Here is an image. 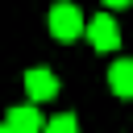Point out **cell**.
<instances>
[{
	"instance_id": "cell-2",
	"label": "cell",
	"mask_w": 133,
	"mask_h": 133,
	"mask_svg": "<svg viewBox=\"0 0 133 133\" xmlns=\"http://www.w3.org/2000/svg\"><path fill=\"white\" fill-rule=\"evenodd\" d=\"M87 37H91L96 50H116V46H121V29H116V21H112L108 12H100V17L87 21Z\"/></svg>"
},
{
	"instance_id": "cell-1",
	"label": "cell",
	"mask_w": 133,
	"mask_h": 133,
	"mask_svg": "<svg viewBox=\"0 0 133 133\" xmlns=\"http://www.w3.org/2000/svg\"><path fill=\"white\" fill-rule=\"evenodd\" d=\"M50 33L58 42H75L79 33H87V21H83V12L75 4H54L50 8Z\"/></svg>"
},
{
	"instance_id": "cell-3",
	"label": "cell",
	"mask_w": 133,
	"mask_h": 133,
	"mask_svg": "<svg viewBox=\"0 0 133 133\" xmlns=\"http://www.w3.org/2000/svg\"><path fill=\"white\" fill-rule=\"evenodd\" d=\"M4 129H8V133H46V121H42L37 104H21V108H12V112H8Z\"/></svg>"
},
{
	"instance_id": "cell-6",
	"label": "cell",
	"mask_w": 133,
	"mask_h": 133,
	"mask_svg": "<svg viewBox=\"0 0 133 133\" xmlns=\"http://www.w3.org/2000/svg\"><path fill=\"white\" fill-rule=\"evenodd\" d=\"M46 133H79V121L71 112H58L54 121H46Z\"/></svg>"
},
{
	"instance_id": "cell-4",
	"label": "cell",
	"mask_w": 133,
	"mask_h": 133,
	"mask_svg": "<svg viewBox=\"0 0 133 133\" xmlns=\"http://www.w3.org/2000/svg\"><path fill=\"white\" fill-rule=\"evenodd\" d=\"M54 91H58V79H54L46 66H33V71L25 75V96H29L33 104H42V100H54Z\"/></svg>"
},
{
	"instance_id": "cell-7",
	"label": "cell",
	"mask_w": 133,
	"mask_h": 133,
	"mask_svg": "<svg viewBox=\"0 0 133 133\" xmlns=\"http://www.w3.org/2000/svg\"><path fill=\"white\" fill-rule=\"evenodd\" d=\"M108 8H125V4H133V0H104Z\"/></svg>"
},
{
	"instance_id": "cell-5",
	"label": "cell",
	"mask_w": 133,
	"mask_h": 133,
	"mask_svg": "<svg viewBox=\"0 0 133 133\" xmlns=\"http://www.w3.org/2000/svg\"><path fill=\"white\" fill-rule=\"evenodd\" d=\"M108 87H112L121 100H133V62H129V58H121V62L108 66Z\"/></svg>"
},
{
	"instance_id": "cell-8",
	"label": "cell",
	"mask_w": 133,
	"mask_h": 133,
	"mask_svg": "<svg viewBox=\"0 0 133 133\" xmlns=\"http://www.w3.org/2000/svg\"><path fill=\"white\" fill-rule=\"evenodd\" d=\"M0 133H8V129H0Z\"/></svg>"
}]
</instances>
